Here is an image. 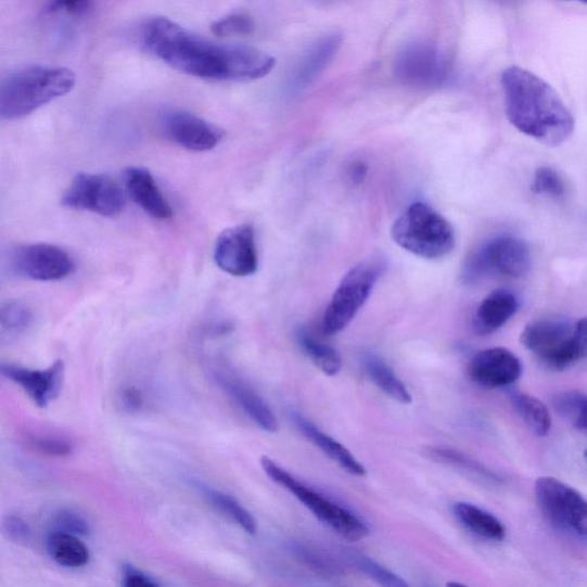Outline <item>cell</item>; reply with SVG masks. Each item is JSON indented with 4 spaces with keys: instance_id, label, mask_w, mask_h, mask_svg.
Here are the masks:
<instances>
[{
    "instance_id": "31",
    "label": "cell",
    "mask_w": 587,
    "mask_h": 587,
    "mask_svg": "<svg viewBox=\"0 0 587 587\" xmlns=\"http://www.w3.org/2000/svg\"><path fill=\"white\" fill-rule=\"evenodd\" d=\"M346 558L355 566L356 570L367 575L378 584L388 587H407L409 584L401 577L397 576L393 572L384 569L383 565L372 560L371 558L357 553L354 551H347Z\"/></svg>"
},
{
    "instance_id": "33",
    "label": "cell",
    "mask_w": 587,
    "mask_h": 587,
    "mask_svg": "<svg viewBox=\"0 0 587 587\" xmlns=\"http://www.w3.org/2000/svg\"><path fill=\"white\" fill-rule=\"evenodd\" d=\"M53 532L71 534L75 536H88L90 525L87 519L72 510H60L52 519Z\"/></svg>"
},
{
    "instance_id": "38",
    "label": "cell",
    "mask_w": 587,
    "mask_h": 587,
    "mask_svg": "<svg viewBox=\"0 0 587 587\" xmlns=\"http://www.w3.org/2000/svg\"><path fill=\"white\" fill-rule=\"evenodd\" d=\"M124 585L127 587H155L158 583L152 577L135 569L131 564H125L123 569Z\"/></svg>"
},
{
    "instance_id": "25",
    "label": "cell",
    "mask_w": 587,
    "mask_h": 587,
    "mask_svg": "<svg viewBox=\"0 0 587 587\" xmlns=\"http://www.w3.org/2000/svg\"><path fill=\"white\" fill-rule=\"evenodd\" d=\"M50 557L67 569H82L90 561L87 545L78 536L52 532L47 540Z\"/></svg>"
},
{
    "instance_id": "3",
    "label": "cell",
    "mask_w": 587,
    "mask_h": 587,
    "mask_svg": "<svg viewBox=\"0 0 587 587\" xmlns=\"http://www.w3.org/2000/svg\"><path fill=\"white\" fill-rule=\"evenodd\" d=\"M75 86V75L63 67L31 66L0 77V120L25 117Z\"/></svg>"
},
{
    "instance_id": "19",
    "label": "cell",
    "mask_w": 587,
    "mask_h": 587,
    "mask_svg": "<svg viewBox=\"0 0 587 587\" xmlns=\"http://www.w3.org/2000/svg\"><path fill=\"white\" fill-rule=\"evenodd\" d=\"M520 302L510 291L498 290L485 297L473 320L476 334L490 335L506 326L519 311Z\"/></svg>"
},
{
    "instance_id": "2",
    "label": "cell",
    "mask_w": 587,
    "mask_h": 587,
    "mask_svg": "<svg viewBox=\"0 0 587 587\" xmlns=\"http://www.w3.org/2000/svg\"><path fill=\"white\" fill-rule=\"evenodd\" d=\"M501 87L506 114L520 132L550 148H558L572 137L573 114L544 79L513 66L502 73Z\"/></svg>"
},
{
    "instance_id": "28",
    "label": "cell",
    "mask_w": 587,
    "mask_h": 587,
    "mask_svg": "<svg viewBox=\"0 0 587 587\" xmlns=\"http://www.w3.org/2000/svg\"><path fill=\"white\" fill-rule=\"evenodd\" d=\"M428 452L433 460L451 465V468H455L464 474L493 484L502 483L501 476L488 469L487 465H484L480 461L458 450L445 447H433L430 448Z\"/></svg>"
},
{
    "instance_id": "37",
    "label": "cell",
    "mask_w": 587,
    "mask_h": 587,
    "mask_svg": "<svg viewBox=\"0 0 587 587\" xmlns=\"http://www.w3.org/2000/svg\"><path fill=\"white\" fill-rule=\"evenodd\" d=\"M31 444L35 449L52 457H67L72 454V445L63 439L51 437H33Z\"/></svg>"
},
{
    "instance_id": "10",
    "label": "cell",
    "mask_w": 587,
    "mask_h": 587,
    "mask_svg": "<svg viewBox=\"0 0 587 587\" xmlns=\"http://www.w3.org/2000/svg\"><path fill=\"white\" fill-rule=\"evenodd\" d=\"M63 205L75 210H86L105 217L123 213L126 196L107 175L78 174L63 196Z\"/></svg>"
},
{
    "instance_id": "42",
    "label": "cell",
    "mask_w": 587,
    "mask_h": 587,
    "mask_svg": "<svg viewBox=\"0 0 587 587\" xmlns=\"http://www.w3.org/2000/svg\"><path fill=\"white\" fill-rule=\"evenodd\" d=\"M580 2L585 3V2H586V0H580Z\"/></svg>"
},
{
    "instance_id": "5",
    "label": "cell",
    "mask_w": 587,
    "mask_h": 587,
    "mask_svg": "<svg viewBox=\"0 0 587 587\" xmlns=\"http://www.w3.org/2000/svg\"><path fill=\"white\" fill-rule=\"evenodd\" d=\"M392 238L401 250L429 260L447 257L456 247L450 221L424 202H416L394 221Z\"/></svg>"
},
{
    "instance_id": "29",
    "label": "cell",
    "mask_w": 587,
    "mask_h": 587,
    "mask_svg": "<svg viewBox=\"0 0 587 587\" xmlns=\"http://www.w3.org/2000/svg\"><path fill=\"white\" fill-rule=\"evenodd\" d=\"M553 405L559 414L579 431H586V396L580 391H565L553 397Z\"/></svg>"
},
{
    "instance_id": "13",
    "label": "cell",
    "mask_w": 587,
    "mask_h": 587,
    "mask_svg": "<svg viewBox=\"0 0 587 587\" xmlns=\"http://www.w3.org/2000/svg\"><path fill=\"white\" fill-rule=\"evenodd\" d=\"M20 275L38 281L62 280L75 270L69 254L54 245L35 244L20 248L14 258Z\"/></svg>"
},
{
    "instance_id": "6",
    "label": "cell",
    "mask_w": 587,
    "mask_h": 587,
    "mask_svg": "<svg viewBox=\"0 0 587 587\" xmlns=\"http://www.w3.org/2000/svg\"><path fill=\"white\" fill-rule=\"evenodd\" d=\"M260 464L267 475L294 495L314 515L344 539L358 541L369 536L366 522L341 503L312 490L307 484L295 478L291 473L268 457L260 458Z\"/></svg>"
},
{
    "instance_id": "7",
    "label": "cell",
    "mask_w": 587,
    "mask_h": 587,
    "mask_svg": "<svg viewBox=\"0 0 587 587\" xmlns=\"http://www.w3.org/2000/svg\"><path fill=\"white\" fill-rule=\"evenodd\" d=\"M532 253L521 238L505 234L489 239L465 259L461 278L476 283L485 278L519 279L529 272Z\"/></svg>"
},
{
    "instance_id": "17",
    "label": "cell",
    "mask_w": 587,
    "mask_h": 587,
    "mask_svg": "<svg viewBox=\"0 0 587 587\" xmlns=\"http://www.w3.org/2000/svg\"><path fill=\"white\" fill-rule=\"evenodd\" d=\"M215 379L219 387L260 430L267 433L278 432V420L269 405L244 381L227 372H217Z\"/></svg>"
},
{
    "instance_id": "21",
    "label": "cell",
    "mask_w": 587,
    "mask_h": 587,
    "mask_svg": "<svg viewBox=\"0 0 587 587\" xmlns=\"http://www.w3.org/2000/svg\"><path fill=\"white\" fill-rule=\"evenodd\" d=\"M292 420L297 430L316 447L336 462L343 471L354 476H366L367 470L358 459L343 445L320 431L316 424L298 412H292Z\"/></svg>"
},
{
    "instance_id": "26",
    "label": "cell",
    "mask_w": 587,
    "mask_h": 587,
    "mask_svg": "<svg viewBox=\"0 0 587 587\" xmlns=\"http://www.w3.org/2000/svg\"><path fill=\"white\" fill-rule=\"evenodd\" d=\"M512 405L526 426L539 437L548 436L552 429L551 413L546 405L533 395L511 392Z\"/></svg>"
},
{
    "instance_id": "4",
    "label": "cell",
    "mask_w": 587,
    "mask_h": 587,
    "mask_svg": "<svg viewBox=\"0 0 587 587\" xmlns=\"http://www.w3.org/2000/svg\"><path fill=\"white\" fill-rule=\"evenodd\" d=\"M521 343L545 367L570 369L586 356V320L549 317L532 321L523 330Z\"/></svg>"
},
{
    "instance_id": "22",
    "label": "cell",
    "mask_w": 587,
    "mask_h": 587,
    "mask_svg": "<svg viewBox=\"0 0 587 587\" xmlns=\"http://www.w3.org/2000/svg\"><path fill=\"white\" fill-rule=\"evenodd\" d=\"M454 514L458 522L475 536L492 541H502L506 538V528L502 522L473 503H455Z\"/></svg>"
},
{
    "instance_id": "9",
    "label": "cell",
    "mask_w": 587,
    "mask_h": 587,
    "mask_svg": "<svg viewBox=\"0 0 587 587\" xmlns=\"http://www.w3.org/2000/svg\"><path fill=\"white\" fill-rule=\"evenodd\" d=\"M535 495L544 516L560 532L585 540L587 534V505L576 489L550 476L539 477Z\"/></svg>"
},
{
    "instance_id": "32",
    "label": "cell",
    "mask_w": 587,
    "mask_h": 587,
    "mask_svg": "<svg viewBox=\"0 0 587 587\" xmlns=\"http://www.w3.org/2000/svg\"><path fill=\"white\" fill-rule=\"evenodd\" d=\"M33 320L31 310L22 302L10 301L0 306V327L8 331H24Z\"/></svg>"
},
{
    "instance_id": "18",
    "label": "cell",
    "mask_w": 587,
    "mask_h": 587,
    "mask_svg": "<svg viewBox=\"0 0 587 587\" xmlns=\"http://www.w3.org/2000/svg\"><path fill=\"white\" fill-rule=\"evenodd\" d=\"M125 184L136 204L151 217L158 220L170 219L173 208L161 192L153 175L144 168L131 167L126 169Z\"/></svg>"
},
{
    "instance_id": "20",
    "label": "cell",
    "mask_w": 587,
    "mask_h": 587,
    "mask_svg": "<svg viewBox=\"0 0 587 587\" xmlns=\"http://www.w3.org/2000/svg\"><path fill=\"white\" fill-rule=\"evenodd\" d=\"M342 44V37L337 34L323 36L303 55L292 75V88L306 89L333 62Z\"/></svg>"
},
{
    "instance_id": "27",
    "label": "cell",
    "mask_w": 587,
    "mask_h": 587,
    "mask_svg": "<svg viewBox=\"0 0 587 587\" xmlns=\"http://www.w3.org/2000/svg\"><path fill=\"white\" fill-rule=\"evenodd\" d=\"M296 339L302 350L323 374L335 377L340 373L342 358L333 347L320 342L307 329L297 330Z\"/></svg>"
},
{
    "instance_id": "36",
    "label": "cell",
    "mask_w": 587,
    "mask_h": 587,
    "mask_svg": "<svg viewBox=\"0 0 587 587\" xmlns=\"http://www.w3.org/2000/svg\"><path fill=\"white\" fill-rule=\"evenodd\" d=\"M0 532L7 539L15 544H27L31 537L28 523L16 515H8L0 522Z\"/></svg>"
},
{
    "instance_id": "24",
    "label": "cell",
    "mask_w": 587,
    "mask_h": 587,
    "mask_svg": "<svg viewBox=\"0 0 587 587\" xmlns=\"http://www.w3.org/2000/svg\"><path fill=\"white\" fill-rule=\"evenodd\" d=\"M362 368L375 386L388 397L400 404H410L412 397L388 363L374 354L362 357Z\"/></svg>"
},
{
    "instance_id": "11",
    "label": "cell",
    "mask_w": 587,
    "mask_h": 587,
    "mask_svg": "<svg viewBox=\"0 0 587 587\" xmlns=\"http://www.w3.org/2000/svg\"><path fill=\"white\" fill-rule=\"evenodd\" d=\"M394 75L405 85L435 88L448 82L451 66L435 47L414 42L405 46L396 54Z\"/></svg>"
},
{
    "instance_id": "16",
    "label": "cell",
    "mask_w": 587,
    "mask_h": 587,
    "mask_svg": "<svg viewBox=\"0 0 587 587\" xmlns=\"http://www.w3.org/2000/svg\"><path fill=\"white\" fill-rule=\"evenodd\" d=\"M469 372L471 379L484 388H503L520 379L522 363L509 349L490 348L473 357Z\"/></svg>"
},
{
    "instance_id": "15",
    "label": "cell",
    "mask_w": 587,
    "mask_h": 587,
    "mask_svg": "<svg viewBox=\"0 0 587 587\" xmlns=\"http://www.w3.org/2000/svg\"><path fill=\"white\" fill-rule=\"evenodd\" d=\"M65 373L63 360H56L46 370H30L12 363L0 362V375L22 387L39 408L48 405L62 391Z\"/></svg>"
},
{
    "instance_id": "40",
    "label": "cell",
    "mask_w": 587,
    "mask_h": 587,
    "mask_svg": "<svg viewBox=\"0 0 587 587\" xmlns=\"http://www.w3.org/2000/svg\"><path fill=\"white\" fill-rule=\"evenodd\" d=\"M88 2L89 0H52L51 10L82 11L88 5Z\"/></svg>"
},
{
    "instance_id": "34",
    "label": "cell",
    "mask_w": 587,
    "mask_h": 587,
    "mask_svg": "<svg viewBox=\"0 0 587 587\" xmlns=\"http://www.w3.org/2000/svg\"><path fill=\"white\" fill-rule=\"evenodd\" d=\"M210 29L218 37L246 36L253 33L254 23L246 14H232L218 20Z\"/></svg>"
},
{
    "instance_id": "35",
    "label": "cell",
    "mask_w": 587,
    "mask_h": 587,
    "mask_svg": "<svg viewBox=\"0 0 587 587\" xmlns=\"http://www.w3.org/2000/svg\"><path fill=\"white\" fill-rule=\"evenodd\" d=\"M533 190L537 194L561 197L565 193V186L554 169L541 167L535 173Z\"/></svg>"
},
{
    "instance_id": "39",
    "label": "cell",
    "mask_w": 587,
    "mask_h": 587,
    "mask_svg": "<svg viewBox=\"0 0 587 587\" xmlns=\"http://www.w3.org/2000/svg\"><path fill=\"white\" fill-rule=\"evenodd\" d=\"M120 398H123V405L127 411L136 412L143 407V396L137 388H127Z\"/></svg>"
},
{
    "instance_id": "30",
    "label": "cell",
    "mask_w": 587,
    "mask_h": 587,
    "mask_svg": "<svg viewBox=\"0 0 587 587\" xmlns=\"http://www.w3.org/2000/svg\"><path fill=\"white\" fill-rule=\"evenodd\" d=\"M292 551L299 561L320 575L341 576L343 574L342 566L336 560L314 546L294 543Z\"/></svg>"
},
{
    "instance_id": "23",
    "label": "cell",
    "mask_w": 587,
    "mask_h": 587,
    "mask_svg": "<svg viewBox=\"0 0 587 587\" xmlns=\"http://www.w3.org/2000/svg\"><path fill=\"white\" fill-rule=\"evenodd\" d=\"M195 488L217 511L235 522L242 531L250 535L257 533V522L251 512L234 497L209 487L206 483L197 480L191 481Z\"/></svg>"
},
{
    "instance_id": "12",
    "label": "cell",
    "mask_w": 587,
    "mask_h": 587,
    "mask_svg": "<svg viewBox=\"0 0 587 587\" xmlns=\"http://www.w3.org/2000/svg\"><path fill=\"white\" fill-rule=\"evenodd\" d=\"M214 258L220 270L233 277L254 275L258 269L254 229L238 226L222 231L216 240Z\"/></svg>"
},
{
    "instance_id": "1",
    "label": "cell",
    "mask_w": 587,
    "mask_h": 587,
    "mask_svg": "<svg viewBox=\"0 0 587 587\" xmlns=\"http://www.w3.org/2000/svg\"><path fill=\"white\" fill-rule=\"evenodd\" d=\"M140 38L144 48L162 62L201 78L257 79L267 76L276 66V60L263 51L213 43L166 17L150 20L141 29Z\"/></svg>"
},
{
    "instance_id": "41",
    "label": "cell",
    "mask_w": 587,
    "mask_h": 587,
    "mask_svg": "<svg viewBox=\"0 0 587 587\" xmlns=\"http://www.w3.org/2000/svg\"><path fill=\"white\" fill-rule=\"evenodd\" d=\"M348 178L353 183L358 184L360 181L366 179L368 174V168L366 165L361 164V162H355V164H352L348 168Z\"/></svg>"
},
{
    "instance_id": "8",
    "label": "cell",
    "mask_w": 587,
    "mask_h": 587,
    "mask_svg": "<svg viewBox=\"0 0 587 587\" xmlns=\"http://www.w3.org/2000/svg\"><path fill=\"white\" fill-rule=\"evenodd\" d=\"M384 270V260H361L343 277L323 315L322 332L334 335L346 329L370 298Z\"/></svg>"
},
{
    "instance_id": "14",
    "label": "cell",
    "mask_w": 587,
    "mask_h": 587,
    "mask_svg": "<svg viewBox=\"0 0 587 587\" xmlns=\"http://www.w3.org/2000/svg\"><path fill=\"white\" fill-rule=\"evenodd\" d=\"M161 127L175 144L192 152L212 151L225 136L206 119L184 111L165 114L161 119Z\"/></svg>"
}]
</instances>
